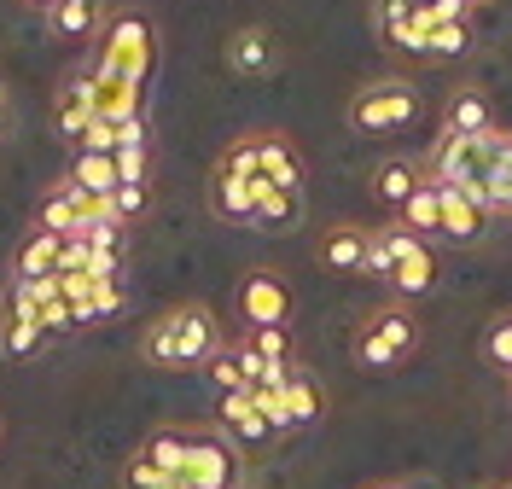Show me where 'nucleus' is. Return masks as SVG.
<instances>
[{
    "mask_svg": "<svg viewBox=\"0 0 512 489\" xmlns=\"http://www.w3.org/2000/svg\"><path fill=\"white\" fill-rule=\"evenodd\" d=\"M0 129H6V99H0Z\"/></svg>",
    "mask_w": 512,
    "mask_h": 489,
    "instance_id": "33",
    "label": "nucleus"
},
{
    "mask_svg": "<svg viewBox=\"0 0 512 489\" xmlns=\"http://www.w3.org/2000/svg\"><path fill=\"white\" fill-rule=\"evenodd\" d=\"M222 65L233 70V76H245V82H256V76H268V70L280 65V47H274V30H262V24H245V30H233L222 41Z\"/></svg>",
    "mask_w": 512,
    "mask_h": 489,
    "instance_id": "11",
    "label": "nucleus"
},
{
    "mask_svg": "<svg viewBox=\"0 0 512 489\" xmlns=\"http://www.w3.org/2000/svg\"><path fill=\"white\" fill-rule=\"evenodd\" d=\"M355 361L367 367V373H390V367H402V361H414L419 350V315L396 297V303H379V309H367L361 326H355Z\"/></svg>",
    "mask_w": 512,
    "mask_h": 489,
    "instance_id": "3",
    "label": "nucleus"
},
{
    "mask_svg": "<svg viewBox=\"0 0 512 489\" xmlns=\"http://www.w3.org/2000/svg\"><path fill=\"white\" fill-rule=\"evenodd\" d=\"M216 163L239 169V175H262L268 187H303V152L280 129H245L239 140H227Z\"/></svg>",
    "mask_w": 512,
    "mask_h": 489,
    "instance_id": "5",
    "label": "nucleus"
},
{
    "mask_svg": "<svg viewBox=\"0 0 512 489\" xmlns=\"http://www.w3.org/2000/svg\"><path fill=\"white\" fill-rule=\"evenodd\" d=\"M204 379L216 385V396H227V391H251V379H245V356H239V344H227V350H216V356L204 361Z\"/></svg>",
    "mask_w": 512,
    "mask_h": 489,
    "instance_id": "24",
    "label": "nucleus"
},
{
    "mask_svg": "<svg viewBox=\"0 0 512 489\" xmlns=\"http://www.w3.org/2000/svg\"><path fill=\"white\" fill-rule=\"evenodd\" d=\"M396 489H431V484H396Z\"/></svg>",
    "mask_w": 512,
    "mask_h": 489,
    "instance_id": "34",
    "label": "nucleus"
},
{
    "mask_svg": "<svg viewBox=\"0 0 512 489\" xmlns=\"http://www.w3.org/2000/svg\"><path fill=\"white\" fill-rule=\"evenodd\" d=\"M425 181H431V175H425V158H384L379 169H373V198H379L384 210H402Z\"/></svg>",
    "mask_w": 512,
    "mask_h": 489,
    "instance_id": "15",
    "label": "nucleus"
},
{
    "mask_svg": "<svg viewBox=\"0 0 512 489\" xmlns=\"http://www.w3.org/2000/svg\"><path fill=\"white\" fill-rule=\"evenodd\" d=\"M216 414H222V431L233 443H274V425L262 420V408H256L251 391H227L216 402Z\"/></svg>",
    "mask_w": 512,
    "mask_h": 489,
    "instance_id": "16",
    "label": "nucleus"
},
{
    "mask_svg": "<svg viewBox=\"0 0 512 489\" xmlns=\"http://www.w3.org/2000/svg\"><path fill=\"white\" fill-rule=\"evenodd\" d=\"M443 129L448 134H495L501 129V123H495V99L483 94L478 82H460L443 105Z\"/></svg>",
    "mask_w": 512,
    "mask_h": 489,
    "instance_id": "13",
    "label": "nucleus"
},
{
    "mask_svg": "<svg viewBox=\"0 0 512 489\" xmlns=\"http://www.w3.org/2000/svg\"><path fill=\"white\" fill-rule=\"evenodd\" d=\"M396 222L408 233H419V239H437V228H443V204H437V181H425L402 210H396Z\"/></svg>",
    "mask_w": 512,
    "mask_h": 489,
    "instance_id": "22",
    "label": "nucleus"
},
{
    "mask_svg": "<svg viewBox=\"0 0 512 489\" xmlns=\"http://www.w3.org/2000/svg\"><path fill=\"white\" fill-rule=\"evenodd\" d=\"M379 489H396V484H379Z\"/></svg>",
    "mask_w": 512,
    "mask_h": 489,
    "instance_id": "35",
    "label": "nucleus"
},
{
    "mask_svg": "<svg viewBox=\"0 0 512 489\" xmlns=\"http://www.w3.org/2000/svg\"><path fill=\"white\" fill-rule=\"evenodd\" d=\"M140 449L169 472V484L187 489V425H152V437H146Z\"/></svg>",
    "mask_w": 512,
    "mask_h": 489,
    "instance_id": "20",
    "label": "nucleus"
},
{
    "mask_svg": "<svg viewBox=\"0 0 512 489\" xmlns=\"http://www.w3.org/2000/svg\"><path fill=\"white\" fill-rule=\"evenodd\" d=\"M111 210H117V222H134L140 210H146V181H117V193H111Z\"/></svg>",
    "mask_w": 512,
    "mask_h": 489,
    "instance_id": "30",
    "label": "nucleus"
},
{
    "mask_svg": "<svg viewBox=\"0 0 512 489\" xmlns=\"http://www.w3.org/2000/svg\"><path fill=\"white\" fill-rule=\"evenodd\" d=\"M425 175L478 193L483 210H489V134H448V129H437L431 152H425Z\"/></svg>",
    "mask_w": 512,
    "mask_h": 489,
    "instance_id": "6",
    "label": "nucleus"
},
{
    "mask_svg": "<svg viewBox=\"0 0 512 489\" xmlns=\"http://www.w3.org/2000/svg\"><path fill=\"white\" fill-rule=\"evenodd\" d=\"M367 280H384L390 292L402 297H425L437 286V257H431V239L408 233L402 222H384L367 228Z\"/></svg>",
    "mask_w": 512,
    "mask_h": 489,
    "instance_id": "2",
    "label": "nucleus"
},
{
    "mask_svg": "<svg viewBox=\"0 0 512 489\" xmlns=\"http://www.w3.org/2000/svg\"><path fill=\"white\" fill-rule=\"evenodd\" d=\"M123 484H128V489H175V484H169V472H163V466L146 455V449H140V455H128Z\"/></svg>",
    "mask_w": 512,
    "mask_h": 489,
    "instance_id": "28",
    "label": "nucleus"
},
{
    "mask_svg": "<svg viewBox=\"0 0 512 489\" xmlns=\"http://www.w3.org/2000/svg\"><path fill=\"white\" fill-rule=\"evenodd\" d=\"M483 356L495 361L501 373H512V315H495L489 332H483Z\"/></svg>",
    "mask_w": 512,
    "mask_h": 489,
    "instance_id": "29",
    "label": "nucleus"
},
{
    "mask_svg": "<svg viewBox=\"0 0 512 489\" xmlns=\"http://www.w3.org/2000/svg\"><path fill=\"white\" fill-rule=\"evenodd\" d=\"M70 181H76V187H88V193H99V198H111V193H117V158H111V152H76Z\"/></svg>",
    "mask_w": 512,
    "mask_h": 489,
    "instance_id": "23",
    "label": "nucleus"
},
{
    "mask_svg": "<svg viewBox=\"0 0 512 489\" xmlns=\"http://www.w3.org/2000/svg\"><path fill=\"white\" fill-rule=\"evenodd\" d=\"M187 489H239V455L216 431H187Z\"/></svg>",
    "mask_w": 512,
    "mask_h": 489,
    "instance_id": "7",
    "label": "nucleus"
},
{
    "mask_svg": "<svg viewBox=\"0 0 512 489\" xmlns=\"http://www.w3.org/2000/svg\"><path fill=\"white\" fill-rule=\"evenodd\" d=\"M239 315L245 326H286L291 321V292L280 274H268V268H256L239 280Z\"/></svg>",
    "mask_w": 512,
    "mask_h": 489,
    "instance_id": "9",
    "label": "nucleus"
},
{
    "mask_svg": "<svg viewBox=\"0 0 512 489\" xmlns=\"http://www.w3.org/2000/svg\"><path fill=\"white\" fill-rule=\"evenodd\" d=\"M303 216V187H268L262 181V193H256V216H251V228H262V233H280V228H291Z\"/></svg>",
    "mask_w": 512,
    "mask_h": 489,
    "instance_id": "19",
    "label": "nucleus"
},
{
    "mask_svg": "<svg viewBox=\"0 0 512 489\" xmlns=\"http://www.w3.org/2000/svg\"><path fill=\"white\" fill-rule=\"evenodd\" d=\"M472 30L478 24H431L419 59H460V53H472Z\"/></svg>",
    "mask_w": 512,
    "mask_h": 489,
    "instance_id": "25",
    "label": "nucleus"
},
{
    "mask_svg": "<svg viewBox=\"0 0 512 489\" xmlns=\"http://www.w3.org/2000/svg\"><path fill=\"white\" fill-rule=\"evenodd\" d=\"M431 6L425 0H373V35L396 53H425Z\"/></svg>",
    "mask_w": 512,
    "mask_h": 489,
    "instance_id": "8",
    "label": "nucleus"
},
{
    "mask_svg": "<svg viewBox=\"0 0 512 489\" xmlns=\"http://www.w3.org/2000/svg\"><path fill=\"white\" fill-rule=\"evenodd\" d=\"M425 99L408 76H373L350 94V129L355 134H396V129H414Z\"/></svg>",
    "mask_w": 512,
    "mask_h": 489,
    "instance_id": "4",
    "label": "nucleus"
},
{
    "mask_svg": "<svg viewBox=\"0 0 512 489\" xmlns=\"http://www.w3.org/2000/svg\"><path fill=\"white\" fill-rule=\"evenodd\" d=\"M437 204H443V228H437V239H448V245H478L483 228H489L483 198L466 193V187H454V181H437Z\"/></svg>",
    "mask_w": 512,
    "mask_h": 489,
    "instance_id": "10",
    "label": "nucleus"
},
{
    "mask_svg": "<svg viewBox=\"0 0 512 489\" xmlns=\"http://www.w3.org/2000/svg\"><path fill=\"white\" fill-rule=\"evenodd\" d=\"M286 414H291V431L320 425V414H326V391H320V379L309 367H291L286 373Z\"/></svg>",
    "mask_w": 512,
    "mask_h": 489,
    "instance_id": "18",
    "label": "nucleus"
},
{
    "mask_svg": "<svg viewBox=\"0 0 512 489\" xmlns=\"http://www.w3.org/2000/svg\"><path fill=\"white\" fill-rule=\"evenodd\" d=\"M24 6H30V12H53V6H59V0H24Z\"/></svg>",
    "mask_w": 512,
    "mask_h": 489,
    "instance_id": "31",
    "label": "nucleus"
},
{
    "mask_svg": "<svg viewBox=\"0 0 512 489\" xmlns=\"http://www.w3.org/2000/svg\"><path fill=\"white\" fill-rule=\"evenodd\" d=\"M507 385H512V373H507Z\"/></svg>",
    "mask_w": 512,
    "mask_h": 489,
    "instance_id": "36",
    "label": "nucleus"
},
{
    "mask_svg": "<svg viewBox=\"0 0 512 489\" xmlns=\"http://www.w3.org/2000/svg\"><path fill=\"white\" fill-rule=\"evenodd\" d=\"M239 344H245L251 356H262V361H297V344H291L286 326H245Z\"/></svg>",
    "mask_w": 512,
    "mask_h": 489,
    "instance_id": "27",
    "label": "nucleus"
},
{
    "mask_svg": "<svg viewBox=\"0 0 512 489\" xmlns=\"http://www.w3.org/2000/svg\"><path fill=\"white\" fill-rule=\"evenodd\" d=\"M216 350H227V338H222V321H216L210 303H175V309L152 315V326L140 332V356L152 361V367H163V373L204 367Z\"/></svg>",
    "mask_w": 512,
    "mask_h": 489,
    "instance_id": "1",
    "label": "nucleus"
},
{
    "mask_svg": "<svg viewBox=\"0 0 512 489\" xmlns=\"http://www.w3.org/2000/svg\"><path fill=\"white\" fill-rule=\"evenodd\" d=\"M47 18V30L64 35V41H82V35L99 30V18H105V6L99 0H59L53 12H41Z\"/></svg>",
    "mask_w": 512,
    "mask_h": 489,
    "instance_id": "21",
    "label": "nucleus"
},
{
    "mask_svg": "<svg viewBox=\"0 0 512 489\" xmlns=\"http://www.w3.org/2000/svg\"><path fill=\"white\" fill-rule=\"evenodd\" d=\"M466 6H472V12H483V6H495V0H466Z\"/></svg>",
    "mask_w": 512,
    "mask_h": 489,
    "instance_id": "32",
    "label": "nucleus"
},
{
    "mask_svg": "<svg viewBox=\"0 0 512 489\" xmlns=\"http://www.w3.org/2000/svg\"><path fill=\"white\" fill-rule=\"evenodd\" d=\"M256 193H262V175H239V169H222L216 163V175H210V204H216V216L222 222H251L256 216Z\"/></svg>",
    "mask_w": 512,
    "mask_h": 489,
    "instance_id": "12",
    "label": "nucleus"
},
{
    "mask_svg": "<svg viewBox=\"0 0 512 489\" xmlns=\"http://www.w3.org/2000/svg\"><path fill=\"white\" fill-rule=\"evenodd\" d=\"M41 338H47L41 315H6V321H0V350H6V356H35Z\"/></svg>",
    "mask_w": 512,
    "mask_h": 489,
    "instance_id": "26",
    "label": "nucleus"
},
{
    "mask_svg": "<svg viewBox=\"0 0 512 489\" xmlns=\"http://www.w3.org/2000/svg\"><path fill=\"white\" fill-rule=\"evenodd\" d=\"M315 251L320 268H332V274H367V228H355V222H332Z\"/></svg>",
    "mask_w": 512,
    "mask_h": 489,
    "instance_id": "14",
    "label": "nucleus"
},
{
    "mask_svg": "<svg viewBox=\"0 0 512 489\" xmlns=\"http://www.w3.org/2000/svg\"><path fill=\"white\" fill-rule=\"evenodd\" d=\"M59 257H64V239L35 228L12 257V280H47V274H59Z\"/></svg>",
    "mask_w": 512,
    "mask_h": 489,
    "instance_id": "17",
    "label": "nucleus"
}]
</instances>
